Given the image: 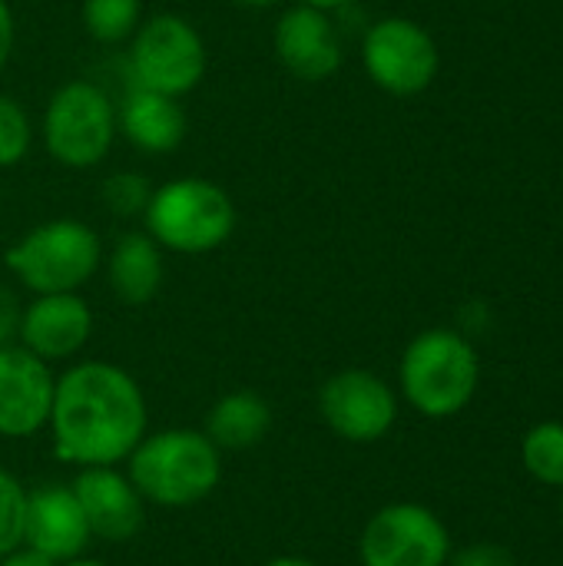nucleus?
I'll return each instance as SVG.
<instances>
[{
  "label": "nucleus",
  "mask_w": 563,
  "mask_h": 566,
  "mask_svg": "<svg viewBox=\"0 0 563 566\" xmlns=\"http://www.w3.org/2000/svg\"><path fill=\"white\" fill-rule=\"evenodd\" d=\"M149 411L129 371L110 361H80L56 378L50 434L66 464L116 468L146 438Z\"/></svg>",
  "instance_id": "1"
},
{
  "label": "nucleus",
  "mask_w": 563,
  "mask_h": 566,
  "mask_svg": "<svg viewBox=\"0 0 563 566\" xmlns=\"http://www.w3.org/2000/svg\"><path fill=\"white\" fill-rule=\"evenodd\" d=\"M126 474L146 504L192 507L219 488L222 451L202 431L166 428L133 448Z\"/></svg>",
  "instance_id": "2"
},
{
  "label": "nucleus",
  "mask_w": 563,
  "mask_h": 566,
  "mask_svg": "<svg viewBox=\"0 0 563 566\" xmlns=\"http://www.w3.org/2000/svg\"><path fill=\"white\" fill-rule=\"evenodd\" d=\"M402 391L425 418H455L478 391V355L451 328L421 332L402 355Z\"/></svg>",
  "instance_id": "3"
},
{
  "label": "nucleus",
  "mask_w": 563,
  "mask_h": 566,
  "mask_svg": "<svg viewBox=\"0 0 563 566\" xmlns=\"http://www.w3.org/2000/svg\"><path fill=\"white\" fill-rule=\"evenodd\" d=\"M143 216L156 245L183 255L212 252L236 229V206L229 192L199 176H183L153 189Z\"/></svg>",
  "instance_id": "4"
},
{
  "label": "nucleus",
  "mask_w": 563,
  "mask_h": 566,
  "mask_svg": "<svg viewBox=\"0 0 563 566\" xmlns=\"http://www.w3.org/2000/svg\"><path fill=\"white\" fill-rule=\"evenodd\" d=\"M3 262L33 295L76 292L96 275L103 262V242L76 219H53L13 242Z\"/></svg>",
  "instance_id": "5"
},
{
  "label": "nucleus",
  "mask_w": 563,
  "mask_h": 566,
  "mask_svg": "<svg viewBox=\"0 0 563 566\" xmlns=\"http://www.w3.org/2000/svg\"><path fill=\"white\" fill-rule=\"evenodd\" d=\"M116 136V113L110 96L90 83L73 80L60 86L43 113L46 153L70 169H93L106 159Z\"/></svg>",
  "instance_id": "6"
},
{
  "label": "nucleus",
  "mask_w": 563,
  "mask_h": 566,
  "mask_svg": "<svg viewBox=\"0 0 563 566\" xmlns=\"http://www.w3.org/2000/svg\"><path fill=\"white\" fill-rule=\"evenodd\" d=\"M129 63L143 90L179 99L183 93L196 90L206 73V43L189 20L159 13L133 33Z\"/></svg>",
  "instance_id": "7"
},
{
  "label": "nucleus",
  "mask_w": 563,
  "mask_h": 566,
  "mask_svg": "<svg viewBox=\"0 0 563 566\" xmlns=\"http://www.w3.org/2000/svg\"><path fill=\"white\" fill-rule=\"evenodd\" d=\"M362 566H445L451 537L441 517L421 504H388L368 517L358 537Z\"/></svg>",
  "instance_id": "8"
},
{
  "label": "nucleus",
  "mask_w": 563,
  "mask_h": 566,
  "mask_svg": "<svg viewBox=\"0 0 563 566\" xmlns=\"http://www.w3.org/2000/svg\"><path fill=\"white\" fill-rule=\"evenodd\" d=\"M362 60L375 86L392 96H415L438 73V46L431 33L408 17L378 20L362 43Z\"/></svg>",
  "instance_id": "9"
},
{
  "label": "nucleus",
  "mask_w": 563,
  "mask_h": 566,
  "mask_svg": "<svg viewBox=\"0 0 563 566\" xmlns=\"http://www.w3.org/2000/svg\"><path fill=\"white\" fill-rule=\"evenodd\" d=\"M319 411L332 434L348 444L382 441L398 418V398L378 375L348 368L332 375L319 391Z\"/></svg>",
  "instance_id": "10"
},
{
  "label": "nucleus",
  "mask_w": 563,
  "mask_h": 566,
  "mask_svg": "<svg viewBox=\"0 0 563 566\" xmlns=\"http://www.w3.org/2000/svg\"><path fill=\"white\" fill-rule=\"evenodd\" d=\"M56 378L50 361L23 345L0 348V438H30L46 428Z\"/></svg>",
  "instance_id": "11"
},
{
  "label": "nucleus",
  "mask_w": 563,
  "mask_h": 566,
  "mask_svg": "<svg viewBox=\"0 0 563 566\" xmlns=\"http://www.w3.org/2000/svg\"><path fill=\"white\" fill-rule=\"evenodd\" d=\"M70 488L76 494L86 527L96 541L126 544L143 531L146 501L133 488L129 474H123L116 468H80V474Z\"/></svg>",
  "instance_id": "12"
},
{
  "label": "nucleus",
  "mask_w": 563,
  "mask_h": 566,
  "mask_svg": "<svg viewBox=\"0 0 563 566\" xmlns=\"http://www.w3.org/2000/svg\"><path fill=\"white\" fill-rule=\"evenodd\" d=\"M90 335H93L90 305L76 292H56V295H37L30 305H23L17 345H23L43 361H63L83 352Z\"/></svg>",
  "instance_id": "13"
},
{
  "label": "nucleus",
  "mask_w": 563,
  "mask_h": 566,
  "mask_svg": "<svg viewBox=\"0 0 563 566\" xmlns=\"http://www.w3.org/2000/svg\"><path fill=\"white\" fill-rule=\"evenodd\" d=\"M93 534L86 527L83 507L70 484H43L27 497V527L23 544L50 557L53 564H66L83 557Z\"/></svg>",
  "instance_id": "14"
},
{
  "label": "nucleus",
  "mask_w": 563,
  "mask_h": 566,
  "mask_svg": "<svg viewBox=\"0 0 563 566\" xmlns=\"http://www.w3.org/2000/svg\"><path fill=\"white\" fill-rule=\"evenodd\" d=\"M279 63L305 83H322L342 66V40L325 10L295 3L275 23Z\"/></svg>",
  "instance_id": "15"
},
{
  "label": "nucleus",
  "mask_w": 563,
  "mask_h": 566,
  "mask_svg": "<svg viewBox=\"0 0 563 566\" xmlns=\"http://www.w3.org/2000/svg\"><path fill=\"white\" fill-rule=\"evenodd\" d=\"M119 129L143 153H173L186 139V113L176 96L136 86L119 109Z\"/></svg>",
  "instance_id": "16"
},
{
  "label": "nucleus",
  "mask_w": 563,
  "mask_h": 566,
  "mask_svg": "<svg viewBox=\"0 0 563 566\" xmlns=\"http://www.w3.org/2000/svg\"><path fill=\"white\" fill-rule=\"evenodd\" d=\"M110 285L119 302L146 305L163 285V249L149 232H126L110 252Z\"/></svg>",
  "instance_id": "17"
},
{
  "label": "nucleus",
  "mask_w": 563,
  "mask_h": 566,
  "mask_svg": "<svg viewBox=\"0 0 563 566\" xmlns=\"http://www.w3.org/2000/svg\"><path fill=\"white\" fill-rule=\"evenodd\" d=\"M269 428H272V408L262 395L229 391L209 408L202 434L219 451H249L262 444Z\"/></svg>",
  "instance_id": "18"
},
{
  "label": "nucleus",
  "mask_w": 563,
  "mask_h": 566,
  "mask_svg": "<svg viewBox=\"0 0 563 566\" xmlns=\"http://www.w3.org/2000/svg\"><path fill=\"white\" fill-rule=\"evenodd\" d=\"M521 461L531 478H538L548 488H563V424L544 421L528 431L521 444Z\"/></svg>",
  "instance_id": "19"
},
{
  "label": "nucleus",
  "mask_w": 563,
  "mask_h": 566,
  "mask_svg": "<svg viewBox=\"0 0 563 566\" xmlns=\"http://www.w3.org/2000/svg\"><path fill=\"white\" fill-rule=\"evenodd\" d=\"M83 27L100 43H119L139 27V0H83Z\"/></svg>",
  "instance_id": "20"
},
{
  "label": "nucleus",
  "mask_w": 563,
  "mask_h": 566,
  "mask_svg": "<svg viewBox=\"0 0 563 566\" xmlns=\"http://www.w3.org/2000/svg\"><path fill=\"white\" fill-rule=\"evenodd\" d=\"M27 497H30V491L10 471L0 468V557L23 544Z\"/></svg>",
  "instance_id": "21"
},
{
  "label": "nucleus",
  "mask_w": 563,
  "mask_h": 566,
  "mask_svg": "<svg viewBox=\"0 0 563 566\" xmlns=\"http://www.w3.org/2000/svg\"><path fill=\"white\" fill-rule=\"evenodd\" d=\"M30 143H33L30 116L13 96L0 93V169L17 166L30 153Z\"/></svg>",
  "instance_id": "22"
},
{
  "label": "nucleus",
  "mask_w": 563,
  "mask_h": 566,
  "mask_svg": "<svg viewBox=\"0 0 563 566\" xmlns=\"http://www.w3.org/2000/svg\"><path fill=\"white\" fill-rule=\"evenodd\" d=\"M149 196H153L149 179H146V176H136V172H116V176H110V179L103 182V202H106L116 216H123V219L146 212Z\"/></svg>",
  "instance_id": "23"
},
{
  "label": "nucleus",
  "mask_w": 563,
  "mask_h": 566,
  "mask_svg": "<svg viewBox=\"0 0 563 566\" xmlns=\"http://www.w3.org/2000/svg\"><path fill=\"white\" fill-rule=\"evenodd\" d=\"M20 318H23V305L13 295V289H7L0 282V348L17 345L20 338Z\"/></svg>",
  "instance_id": "24"
},
{
  "label": "nucleus",
  "mask_w": 563,
  "mask_h": 566,
  "mask_svg": "<svg viewBox=\"0 0 563 566\" xmlns=\"http://www.w3.org/2000/svg\"><path fill=\"white\" fill-rule=\"evenodd\" d=\"M451 566H514V557L501 544H471L455 554Z\"/></svg>",
  "instance_id": "25"
},
{
  "label": "nucleus",
  "mask_w": 563,
  "mask_h": 566,
  "mask_svg": "<svg viewBox=\"0 0 563 566\" xmlns=\"http://www.w3.org/2000/svg\"><path fill=\"white\" fill-rule=\"evenodd\" d=\"M0 566H56L50 557H43L40 551H33V547H27V544H20L17 551H10V554H3L0 557Z\"/></svg>",
  "instance_id": "26"
},
{
  "label": "nucleus",
  "mask_w": 563,
  "mask_h": 566,
  "mask_svg": "<svg viewBox=\"0 0 563 566\" xmlns=\"http://www.w3.org/2000/svg\"><path fill=\"white\" fill-rule=\"evenodd\" d=\"M13 50V13L7 7V0H0V70L7 66Z\"/></svg>",
  "instance_id": "27"
},
{
  "label": "nucleus",
  "mask_w": 563,
  "mask_h": 566,
  "mask_svg": "<svg viewBox=\"0 0 563 566\" xmlns=\"http://www.w3.org/2000/svg\"><path fill=\"white\" fill-rule=\"evenodd\" d=\"M299 3H305V7H315V10H338V7H348V3H355V0H299Z\"/></svg>",
  "instance_id": "28"
},
{
  "label": "nucleus",
  "mask_w": 563,
  "mask_h": 566,
  "mask_svg": "<svg viewBox=\"0 0 563 566\" xmlns=\"http://www.w3.org/2000/svg\"><path fill=\"white\" fill-rule=\"evenodd\" d=\"M265 566H319V564H312V560H305V557H275V560H269Z\"/></svg>",
  "instance_id": "29"
},
{
  "label": "nucleus",
  "mask_w": 563,
  "mask_h": 566,
  "mask_svg": "<svg viewBox=\"0 0 563 566\" xmlns=\"http://www.w3.org/2000/svg\"><path fill=\"white\" fill-rule=\"evenodd\" d=\"M232 3L249 7V10H265V7H272V3H279V0H232Z\"/></svg>",
  "instance_id": "30"
},
{
  "label": "nucleus",
  "mask_w": 563,
  "mask_h": 566,
  "mask_svg": "<svg viewBox=\"0 0 563 566\" xmlns=\"http://www.w3.org/2000/svg\"><path fill=\"white\" fill-rule=\"evenodd\" d=\"M56 566H106V564H100V560H90V557H76V560H66V564H56Z\"/></svg>",
  "instance_id": "31"
}]
</instances>
